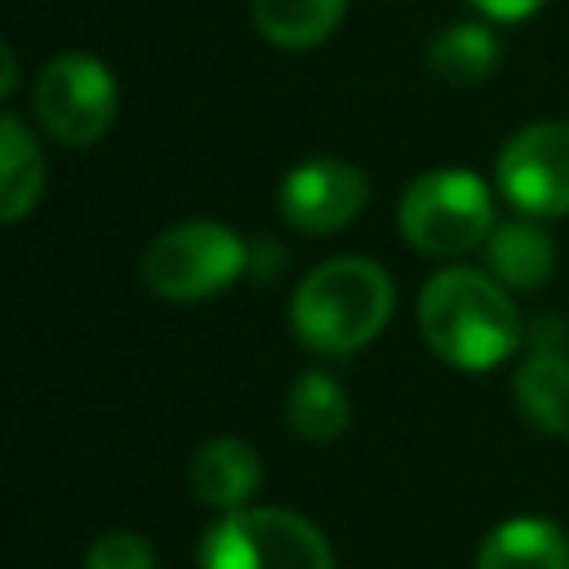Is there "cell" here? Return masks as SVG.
Wrapping results in <instances>:
<instances>
[{"label":"cell","mask_w":569,"mask_h":569,"mask_svg":"<svg viewBox=\"0 0 569 569\" xmlns=\"http://www.w3.org/2000/svg\"><path fill=\"white\" fill-rule=\"evenodd\" d=\"M396 311V284L373 258H329L307 271L289 302V325L307 351L351 356L369 347Z\"/></svg>","instance_id":"obj_2"},{"label":"cell","mask_w":569,"mask_h":569,"mask_svg":"<svg viewBox=\"0 0 569 569\" xmlns=\"http://www.w3.org/2000/svg\"><path fill=\"white\" fill-rule=\"evenodd\" d=\"M191 489L218 511L249 507V498L262 489V458L236 436H213L191 458Z\"/></svg>","instance_id":"obj_9"},{"label":"cell","mask_w":569,"mask_h":569,"mask_svg":"<svg viewBox=\"0 0 569 569\" xmlns=\"http://www.w3.org/2000/svg\"><path fill=\"white\" fill-rule=\"evenodd\" d=\"M284 422L293 427V436L311 440V445H329L347 431L351 422V400L342 391V382L333 373H320V369H307L289 382V396H284Z\"/></svg>","instance_id":"obj_15"},{"label":"cell","mask_w":569,"mask_h":569,"mask_svg":"<svg viewBox=\"0 0 569 569\" xmlns=\"http://www.w3.org/2000/svg\"><path fill=\"white\" fill-rule=\"evenodd\" d=\"M480 249H485V271L507 289H538L556 267V240L529 213L511 222H493Z\"/></svg>","instance_id":"obj_10"},{"label":"cell","mask_w":569,"mask_h":569,"mask_svg":"<svg viewBox=\"0 0 569 569\" xmlns=\"http://www.w3.org/2000/svg\"><path fill=\"white\" fill-rule=\"evenodd\" d=\"M84 569H156V551H151V542L138 538V533L111 529V533H98V538L89 542Z\"/></svg>","instance_id":"obj_17"},{"label":"cell","mask_w":569,"mask_h":569,"mask_svg":"<svg viewBox=\"0 0 569 569\" xmlns=\"http://www.w3.org/2000/svg\"><path fill=\"white\" fill-rule=\"evenodd\" d=\"M0 93L4 98L18 93V53H13V44L0 49Z\"/></svg>","instance_id":"obj_20"},{"label":"cell","mask_w":569,"mask_h":569,"mask_svg":"<svg viewBox=\"0 0 569 569\" xmlns=\"http://www.w3.org/2000/svg\"><path fill=\"white\" fill-rule=\"evenodd\" d=\"M516 409L547 436H569V351H529L511 378Z\"/></svg>","instance_id":"obj_12"},{"label":"cell","mask_w":569,"mask_h":569,"mask_svg":"<svg viewBox=\"0 0 569 569\" xmlns=\"http://www.w3.org/2000/svg\"><path fill=\"white\" fill-rule=\"evenodd\" d=\"M565 342H569V325H560L551 316H538L529 325V351H565Z\"/></svg>","instance_id":"obj_19"},{"label":"cell","mask_w":569,"mask_h":569,"mask_svg":"<svg viewBox=\"0 0 569 569\" xmlns=\"http://www.w3.org/2000/svg\"><path fill=\"white\" fill-rule=\"evenodd\" d=\"M44 191V156L31 138V129L4 111L0 116V218L18 222L40 204Z\"/></svg>","instance_id":"obj_14"},{"label":"cell","mask_w":569,"mask_h":569,"mask_svg":"<svg viewBox=\"0 0 569 569\" xmlns=\"http://www.w3.org/2000/svg\"><path fill=\"white\" fill-rule=\"evenodd\" d=\"M369 200V178L342 156H311L280 178L276 209L302 236L342 231Z\"/></svg>","instance_id":"obj_8"},{"label":"cell","mask_w":569,"mask_h":569,"mask_svg":"<svg viewBox=\"0 0 569 569\" xmlns=\"http://www.w3.org/2000/svg\"><path fill=\"white\" fill-rule=\"evenodd\" d=\"M200 569H333V547L298 511L236 507L204 529Z\"/></svg>","instance_id":"obj_3"},{"label":"cell","mask_w":569,"mask_h":569,"mask_svg":"<svg viewBox=\"0 0 569 569\" xmlns=\"http://www.w3.org/2000/svg\"><path fill=\"white\" fill-rule=\"evenodd\" d=\"M249 271V244L213 218L164 227L142 249V280L164 302H200Z\"/></svg>","instance_id":"obj_4"},{"label":"cell","mask_w":569,"mask_h":569,"mask_svg":"<svg viewBox=\"0 0 569 569\" xmlns=\"http://www.w3.org/2000/svg\"><path fill=\"white\" fill-rule=\"evenodd\" d=\"M476 569H569V538L542 516H511L485 533Z\"/></svg>","instance_id":"obj_11"},{"label":"cell","mask_w":569,"mask_h":569,"mask_svg":"<svg viewBox=\"0 0 569 569\" xmlns=\"http://www.w3.org/2000/svg\"><path fill=\"white\" fill-rule=\"evenodd\" d=\"M422 342L462 373H485L502 365L520 342L525 325L507 284L480 267H445L418 293Z\"/></svg>","instance_id":"obj_1"},{"label":"cell","mask_w":569,"mask_h":569,"mask_svg":"<svg viewBox=\"0 0 569 569\" xmlns=\"http://www.w3.org/2000/svg\"><path fill=\"white\" fill-rule=\"evenodd\" d=\"M476 13H485V18H498V22H520V18H529V13H538L547 0H467Z\"/></svg>","instance_id":"obj_18"},{"label":"cell","mask_w":569,"mask_h":569,"mask_svg":"<svg viewBox=\"0 0 569 569\" xmlns=\"http://www.w3.org/2000/svg\"><path fill=\"white\" fill-rule=\"evenodd\" d=\"M498 191L529 218L569 213V120H533L498 151Z\"/></svg>","instance_id":"obj_7"},{"label":"cell","mask_w":569,"mask_h":569,"mask_svg":"<svg viewBox=\"0 0 569 569\" xmlns=\"http://www.w3.org/2000/svg\"><path fill=\"white\" fill-rule=\"evenodd\" d=\"M400 236L431 258H453L480 249L493 231V196L485 178L467 169L418 173L400 196Z\"/></svg>","instance_id":"obj_5"},{"label":"cell","mask_w":569,"mask_h":569,"mask_svg":"<svg viewBox=\"0 0 569 569\" xmlns=\"http://www.w3.org/2000/svg\"><path fill=\"white\" fill-rule=\"evenodd\" d=\"M253 27L280 49H316L333 36L347 0H249Z\"/></svg>","instance_id":"obj_16"},{"label":"cell","mask_w":569,"mask_h":569,"mask_svg":"<svg viewBox=\"0 0 569 569\" xmlns=\"http://www.w3.org/2000/svg\"><path fill=\"white\" fill-rule=\"evenodd\" d=\"M31 111L53 142L89 147L116 120V76L84 49L53 53L36 76Z\"/></svg>","instance_id":"obj_6"},{"label":"cell","mask_w":569,"mask_h":569,"mask_svg":"<svg viewBox=\"0 0 569 569\" xmlns=\"http://www.w3.org/2000/svg\"><path fill=\"white\" fill-rule=\"evenodd\" d=\"M498 58H502L498 36L485 22H453V27L436 31L427 44V67L449 89H476L480 80L493 76Z\"/></svg>","instance_id":"obj_13"}]
</instances>
